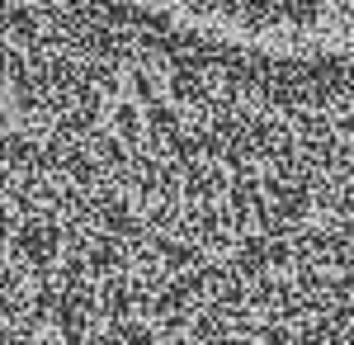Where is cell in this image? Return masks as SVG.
I'll return each mask as SVG.
<instances>
[{"label": "cell", "instance_id": "6da1fadb", "mask_svg": "<svg viewBox=\"0 0 354 345\" xmlns=\"http://www.w3.org/2000/svg\"><path fill=\"white\" fill-rule=\"evenodd\" d=\"M350 28H354V24H350Z\"/></svg>", "mask_w": 354, "mask_h": 345}]
</instances>
